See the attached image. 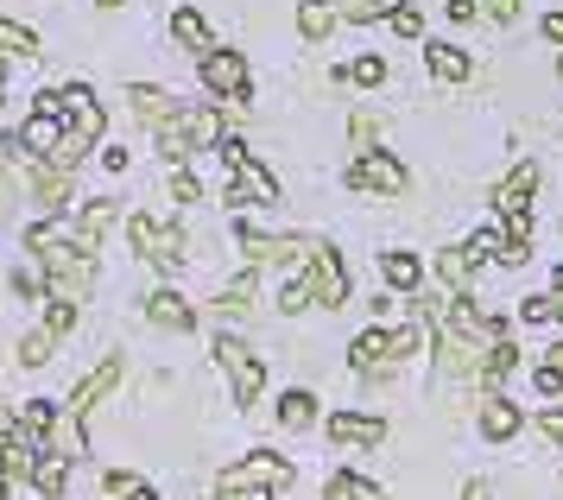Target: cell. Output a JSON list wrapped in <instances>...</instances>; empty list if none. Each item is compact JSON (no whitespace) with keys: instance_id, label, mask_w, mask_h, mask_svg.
Masks as SVG:
<instances>
[{"instance_id":"43","label":"cell","mask_w":563,"mask_h":500,"mask_svg":"<svg viewBox=\"0 0 563 500\" xmlns=\"http://www.w3.org/2000/svg\"><path fill=\"white\" fill-rule=\"evenodd\" d=\"M538 431H544L551 444H563V412H544V419H538Z\"/></svg>"},{"instance_id":"2","label":"cell","mask_w":563,"mask_h":500,"mask_svg":"<svg viewBox=\"0 0 563 500\" xmlns=\"http://www.w3.org/2000/svg\"><path fill=\"white\" fill-rule=\"evenodd\" d=\"M418 349V329H367V336H355V349H349V368L367 380H380V374H399V361Z\"/></svg>"},{"instance_id":"6","label":"cell","mask_w":563,"mask_h":500,"mask_svg":"<svg viewBox=\"0 0 563 500\" xmlns=\"http://www.w3.org/2000/svg\"><path fill=\"white\" fill-rule=\"evenodd\" d=\"M349 184L355 191H380V197H406L411 191V177L399 159H386V152H361L355 165H349Z\"/></svg>"},{"instance_id":"41","label":"cell","mask_w":563,"mask_h":500,"mask_svg":"<svg viewBox=\"0 0 563 500\" xmlns=\"http://www.w3.org/2000/svg\"><path fill=\"white\" fill-rule=\"evenodd\" d=\"M519 317H526V324H551L558 311H551V298H526L519 304Z\"/></svg>"},{"instance_id":"22","label":"cell","mask_w":563,"mask_h":500,"mask_svg":"<svg viewBox=\"0 0 563 500\" xmlns=\"http://www.w3.org/2000/svg\"><path fill=\"white\" fill-rule=\"evenodd\" d=\"M216 500H273V488L247 481V476H241V463H229V469L216 476Z\"/></svg>"},{"instance_id":"18","label":"cell","mask_w":563,"mask_h":500,"mask_svg":"<svg viewBox=\"0 0 563 500\" xmlns=\"http://www.w3.org/2000/svg\"><path fill=\"white\" fill-rule=\"evenodd\" d=\"M32 197H38L45 216L64 209V197H70V172H64V165H38V172H32Z\"/></svg>"},{"instance_id":"33","label":"cell","mask_w":563,"mask_h":500,"mask_svg":"<svg viewBox=\"0 0 563 500\" xmlns=\"http://www.w3.org/2000/svg\"><path fill=\"white\" fill-rule=\"evenodd\" d=\"M38 51V39H32L20 20H0V57H32Z\"/></svg>"},{"instance_id":"35","label":"cell","mask_w":563,"mask_h":500,"mask_svg":"<svg viewBox=\"0 0 563 500\" xmlns=\"http://www.w3.org/2000/svg\"><path fill=\"white\" fill-rule=\"evenodd\" d=\"M330 500H386V494L361 476H330Z\"/></svg>"},{"instance_id":"21","label":"cell","mask_w":563,"mask_h":500,"mask_svg":"<svg viewBox=\"0 0 563 500\" xmlns=\"http://www.w3.org/2000/svg\"><path fill=\"white\" fill-rule=\"evenodd\" d=\"M380 273H386V285H393V292H418L424 267H418V260H411V253L399 248V253H380Z\"/></svg>"},{"instance_id":"9","label":"cell","mask_w":563,"mask_h":500,"mask_svg":"<svg viewBox=\"0 0 563 500\" xmlns=\"http://www.w3.org/2000/svg\"><path fill=\"white\" fill-rule=\"evenodd\" d=\"M20 146L38 152V159L64 146V108H57V96H38V115H32L26 127H20Z\"/></svg>"},{"instance_id":"30","label":"cell","mask_w":563,"mask_h":500,"mask_svg":"<svg viewBox=\"0 0 563 500\" xmlns=\"http://www.w3.org/2000/svg\"><path fill=\"white\" fill-rule=\"evenodd\" d=\"M172 32H178V45L209 51V25H203V13H197V7H178V13H172Z\"/></svg>"},{"instance_id":"1","label":"cell","mask_w":563,"mask_h":500,"mask_svg":"<svg viewBox=\"0 0 563 500\" xmlns=\"http://www.w3.org/2000/svg\"><path fill=\"white\" fill-rule=\"evenodd\" d=\"M26 248L38 253V267H45V279H52V298H77L82 304V292L96 285V260H89L77 241H57L45 222L26 228Z\"/></svg>"},{"instance_id":"24","label":"cell","mask_w":563,"mask_h":500,"mask_svg":"<svg viewBox=\"0 0 563 500\" xmlns=\"http://www.w3.org/2000/svg\"><path fill=\"white\" fill-rule=\"evenodd\" d=\"M279 425H285V431H305V425H317V400H310L305 387H291V393L279 400Z\"/></svg>"},{"instance_id":"10","label":"cell","mask_w":563,"mask_h":500,"mask_svg":"<svg viewBox=\"0 0 563 500\" xmlns=\"http://www.w3.org/2000/svg\"><path fill=\"white\" fill-rule=\"evenodd\" d=\"M330 437L342 444V450H380V444H386V419H367V412H335Z\"/></svg>"},{"instance_id":"50","label":"cell","mask_w":563,"mask_h":500,"mask_svg":"<svg viewBox=\"0 0 563 500\" xmlns=\"http://www.w3.org/2000/svg\"><path fill=\"white\" fill-rule=\"evenodd\" d=\"M0 96H7V70H0Z\"/></svg>"},{"instance_id":"52","label":"cell","mask_w":563,"mask_h":500,"mask_svg":"<svg viewBox=\"0 0 563 500\" xmlns=\"http://www.w3.org/2000/svg\"><path fill=\"white\" fill-rule=\"evenodd\" d=\"M0 476H7V469H0Z\"/></svg>"},{"instance_id":"19","label":"cell","mask_w":563,"mask_h":500,"mask_svg":"<svg viewBox=\"0 0 563 500\" xmlns=\"http://www.w3.org/2000/svg\"><path fill=\"white\" fill-rule=\"evenodd\" d=\"M108 228H114V203L96 197V203H89V209L77 216V248H82V253H96V248H102Z\"/></svg>"},{"instance_id":"13","label":"cell","mask_w":563,"mask_h":500,"mask_svg":"<svg viewBox=\"0 0 563 500\" xmlns=\"http://www.w3.org/2000/svg\"><path fill=\"white\" fill-rule=\"evenodd\" d=\"M178 133L190 140V152L222 146V115H216V108H184V115H178Z\"/></svg>"},{"instance_id":"28","label":"cell","mask_w":563,"mask_h":500,"mask_svg":"<svg viewBox=\"0 0 563 500\" xmlns=\"http://www.w3.org/2000/svg\"><path fill=\"white\" fill-rule=\"evenodd\" d=\"M431 76L437 83H462V76H468V51L462 45H431Z\"/></svg>"},{"instance_id":"15","label":"cell","mask_w":563,"mask_h":500,"mask_svg":"<svg viewBox=\"0 0 563 500\" xmlns=\"http://www.w3.org/2000/svg\"><path fill=\"white\" fill-rule=\"evenodd\" d=\"M279 203V184H273V172H266V165H254V159H247V165H234V197L229 203Z\"/></svg>"},{"instance_id":"25","label":"cell","mask_w":563,"mask_h":500,"mask_svg":"<svg viewBox=\"0 0 563 500\" xmlns=\"http://www.w3.org/2000/svg\"><path fill=\"white\" fill-rule=\"evenodd\" d=\"M482 431L494 437V444H507L512 431H519V405H507V400H487V405H482Z\"/></svg>"},{"instance_id":"26","label":"cell","mask_w":563,"mask_h":500,"mask_svg":"<svg viewBox=\"0 0 563 500\" xmlns=\"http://www.w3.org/2000/svg\"><path fill=\"white\" fill-rule=\"evenodd\" d=\"M102 488H108V500H158V494H153V481L133 476V469H108Z\"/></svg>"},{"instance_id":"5","label":"cell","mask_w":563,"mask_h":500,"mask_svg":"<svg viewBox=\"0 0 563 500\" xmlns=\"http://www.w3.org/2000/svg\"><path fill=\"white\" fill-rule=\"evenodd\" d=\"M305 285H310V298H317V304H342V298H349V267H342V253H335L330 241H317V248H310Z\"/></svg>"},{"instance_id":"3","label":"cell","mask_w":563,"mask_h":500,"mask_svg":"<svg viewBox=\"0 0 563 500\" xmlns=\"http://www.w3.org/2000/svg\"><path fill=\"white\" fill-rule=\"evenodd\" d=\"M128 235H133V248H140V260H153L158 273H178L184 260H190V248H184V235H178V228L153 222V216H133Z\"/></svg>"},{"instance_id":"42","label":"cell","mask_w":563,"mask_h":500,"mask_svg":"<svg viewBox=\"0 0 563 500\" xmlns=\"http://www.w3.org/2000/svg\"><path fill=\"white\" fill-rule=\"evenodd\" d=\"M393 32H399V39H418V32H424V20H418L411 7H399V13H393Z\"/></svg>"},{"instance_id":"40","label":"cell","mask_w":563,"mask_h":500,"mask_svg":"<svg viewBox=\"0 0 563 500\" xmlns=\"http://www.w3.org/2000/svg\"><path fill=\"white\" fill-rule=\"evenodd\" d=\"M70 324H77V298H52V329L64 336Z\"/></svg>"},{"instance_id":"51","label":"cell","mask_w":563,"mask_h":500,"mask_svg":"<svg viewBox=\"0 0 563 500\" xmlns=\"http://www.w3.org/2000/svg\"><path fill=\"white\" fill-rule=\"evenodd\" d=\"M102 7H121V0H102Z\"/></svg>"},{"instance_id":"46","label":"cell","mask_w":563,"mask_h":500,"mask_svg":"<svg viewBox=\"0 0 563 500\" xmlns=\"http://www.w3.org/2000/svg\"><path fill=\"white\" fill-rule=\"evenodd\" d=\"M468 13H482V0H450V20H468Z\"/></svg>"},{"instance_id":"12","label":"cell","mask_w":563,"mask_h":500,"mask_svg":"<svg viewBox=\"0 0 563 500\" xmlns=\"http://www.w3.org/2000/svg\"><path fill=\"white\" fill-rule=\"evenodd\" d=\"M532 191H538V165L526 159V165H519V172H512L507 184H500V191H494V209L507 216V228L526 222V203H532Z\"/></svg>"},{"instance_id":"53","label":"cell","mask_w":563,"mask_h":500,"mask_svg":"<svg viewBox=\"0 0 563 500\" xmlns=\"http://www.w3.org/2000/svg\"><path fill=\"white\" fill-rule=\"evenodd\" d=\"M558 70H563V64H558Z\"/></svg>"},{"instance_id":"7","label":"cell","mask_w":563,"mask_h":500,"mask_svg":"<svg viewBox=\"0 0 563 500\" xmlns=\"http://www.w3.org/2000/svg\"><path fill=\"white\" fill-rule=\"evenodd\" d=\"M234 241H241V253H247V260H298V267H305L310 248H317V241H291V235H260L247 216L234 222Z\"/></svg>"},{"instance_id":"49","label":"cell","mask_w":563,"mask_h":500,"mask_svg":"<svg viewBox=\"0 0 563 500\" xmlns=\"http://www.w3.org/2000/svg\"><path fill=\"white\" fill-rule=\"evenodd\" d=\"M544 361H551V368H558V374H563V343H558V349H551V355H544Z\"/></svg>"},{"instance_id":"31","label":"cell","mask_w":563,"mask_h":500,"mask_svg":"<svg viewBox=\"0 0 563 500\" xmlns=\"http://www.w3.org/2000/svg\"><path fill=\"white\" fill-rule=\"evenodd\" d=\"M468 260H475V267H487V260H507L512 253V241H500V228H482V235H475V241H468Z\"/></svg>"},{"instance_id":"34","label":"cell","mask_w":563,"mask_h":500,"mask_svg":"<svg viewBox=\"0 0 563 500\" xmlns=\"http://www.w3.org/2000/svg\"><path fill=\"white\" fill-rule=\"evenodd\" d=\"M468 273H475V260H468L462 248L437 253V279H443V285H468Z\"/></svg>"},{"instance_id":"23","label":"cell","mask_w":563,"mask_h":500,"mask_svg":"<svg viewBox=\"0 0 563 500\" xmlns=\"http://www.w3.org/2000/svg\"><path fill=\"white\" fill-rule=\"evenodd\" d=\"M64 463H70V456L64 450H52V444H45V450H38V469H32V488H38V494H64Z\"/></svg>"},{"instance_id":"44","label":"cell","mask_w":563,"mask_h":500,"mask_svg":"<svg viewBox=\"0 0 563 500\" xmlns=\"http://www.w3.org/2000/svg\"><path fill=\"white\" fill-rule=\"evenodd\" d=\"M13 437H20V419H13V412L0 405V444H13Z\"/></svg>"},{"instance_id":"48","label":"cell","mask_w":563,"mask_h":500,"mask_svg":"<svg viewBox=\"0 0 563 500\" xmlns=\"http://www.w3.org/2000/svg\"><path fill=\"white\" fill-rule=\"evenodd\" d=\"M551 311L563 317V267H558V292H551Z\"/></svg>"},{"instance_id":"32","label":"cell","mask_w":563,"mask_h":500,"mask_svg":"<svg viewBox=\"0 0 563 500\" xmlns=\"http://www.w3.org/2000/svg\"><path fill=\"white\" fill-rule=\"evenodd\" d=\"M342 83H355V89H380L386 83V57H355L349 70H335Z\"/></svg>"},{"instance_id":"29","label":"cell","mask_w":563,"mask_h":500,"mask_svg":"<svg viewBox=\"0 0 563 500\" xmlns=\"http://www.w3.org/2000/svg\"><path fill=\"white\" fill-rule=\"evenodd\" d=\"M52 355H57V329L45 324V329H32L26 343H20V368H45Z\"/></svg>"},{"instance_id":"45","label":"cell","mask_w":563,"mask_h":500,"mask_svg":"<svg viewBox=\"0 0 563 500\" xmlns=\"http://www.w3.org/2000/svg\"><path fill=\"white\" fill-rule=\"evenodd\" d=\"M544 39H551V45H563V13H544Z\"/></svg>"},{"instance_id":"20","label":"cell","mask_w":563,"mask_h":500,"mask_svg":"<svg viewBox=\"0 0 563 500\" xmlns=\"http://www.w3.org/2000/svg\"><path fill=\"white\" fill-rule=\"evenodd\" d=\"M133 115H140V121H153V127H172L184 108L165 96V89H146V83H140V89H133Z\"/></svg>"},{"instance_id":"4","label":"cell","mask_w":563,"mask_h":500,"mask_svg":"<svg viewBox=\"0 0 563 500\" xmlns=\"http://www.w3.org/2000/svg\"><path fill=\"white\" fill-rule=\"evenodd\" d=\"M216 368L229 374L234 405H254L260 400V387H266V361H260V355H247L234 336H216Z\"/></svg>"},{"instance_id":"8","label":"cell","mask_w":563,"mask_h":500,"mask_svg":"<svg viewBox=\"0 0 563 500\" xmlns=\"http://www.w3.org/2000/svg\"><path fill=\"white\" fill-rule=\"evenodd\" d=\"M197 70H203V83L216 89V96L247 101V57H241V51H216V45H209Z\"/></svg>"},{"instance_id":"36","label":"cell","mask_w":563,"mask_h":500,"mask_svg":"<svg viewBox=\"0 0 563 500\" xmlns=\"http://www.w3.org/2000/svg\"><path fill=\"white\" fill-rule=\"evenodd\" d=\"M349 20H393L399 13V0H335Z\"/></svg>"},{"instance_id":"11","label":"cell","mask_w":563,"mask_h":500,"mask_svg":"<svg viewBox=\"0 0 563 500\" xmlns=\"http://www.w3.org/2000/svg\"><path fill=\"white\" fill-rule=\"evenodd\" d=\"M114 380H121V361L108 355L96 374H82V380H77V393H70V405H64V412H70V419H96V405L114 393Z\"/></svg>"},{"instance_id":"14","label":"cell","mask_w":563,"mask_h":500,"mask_svg":"<svg viewBox=\"0 0 563 500\" xmlns=\"http://www.w3.org/2000/svg\"><path fill=\"white\" fill-rule=\"evenodd\" d=\"M241 476L260 481V488H285V481H298V469L285 463L279 450H247V463H241Z\"/></svg>"},{"instance_id":"16","label":"cell","mask_w":563,"mask_h":500,"mask_svg":"<svg viewBox=\"0 0 563 500\" xmlns=\"http://www.w3.org/2000/svg\"><path fill=\"white\" fill-rule=\"evenodd\" d=\"M146 317H153L158 329H197V311H190L178 292H153V298H146Z\"/></svg>"},{"instance_id":"17","label":"cell","mask_w":563,"mask_h":500,"mask_svg":"<svg viewBox=\"0 0 563 500\" xmlns=\"http://www.w3.org/2000/svg\"><path fill=\"white\" fill-rule=\"evenodd\" d=\"M335 13H342L335 0H298V32H305L310 45H323L335 32Z\"/></svg>"},{"instance_id":"39","label":"cell","mask_w":563,"mask_h":500,"mask_svg":"<svg viewBox=\"0 0 563 500\" xmlns=\"http://www.w3.org/2000/svg\"><path fill=\"white\" fill-rule=\"evenodd\" d=\"M172 197H178V203H197V197H203V191H197V177L184 172V165L172 172Z\"/></svg>"},{"instance_id":"37","label":"cell","mask_w":563,"mask_h":500,"mask_svg":"<svg viewBox=\"0 0 563 500\" xmlns=\"http://www.w3.org/2000/svg\"><path fill=\"white\" fill-rule=\"evenodd\" d=\"M305 304H317V298H310V285H305V273H298V279H285V292H279V311H291V317H298Z\"/></svg>"},{"instance_id":"38","label":"cell","mask_w":563,"mask_h":500,"mask_svg":"<svg viewBox=\"0 0 563 500\" xmlns=\"http://www.w3.org/2000/svg\"><path fill=\"white\" fill-rule=\"evenodd\" d=\"M482 13L494 25H512V20H519V0H482Z\"/></svg>"},{"instance_id":"27","label":"cell","mask_w":563,"mask_h":500,"mask_svg":"<svg viewBox=\"0 0 563 500\" xmlns=\"http://www.w3.org/2000/svg\"><path fill=\"white\" fill-rule=\"evenodd\" d=\"M247 304H254V273H234L229 285L216 292V311H222V317H241Z\"/></svg>"},{"instance_id":"47","label":"cell","mask_w":563,"mask_h":500,"mask_svg":"<svg viewBox=\"0 0 563 500\" xmlns=\"http://www.w3.org/2000/svg\"><path fill=\"white\" fill-rule=\"evenodd\" d=\"M462 500H494V488H487V481H468V488H462Z\"/></svg>"}]
</instances>
